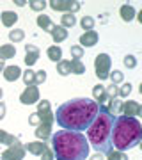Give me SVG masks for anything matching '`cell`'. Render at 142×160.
Returning <instances> with one entry per match:
<instances>
[{
  "instance_id": "obj_1",
  "label": "cell",
  "mask_w": 142,
  "mask_h": 160,
  "mask_svg": "<svg viewBox=\"0 0 142 160\" xmlns=\"http://www.w3.org/2000/svg\"><path fill=\"white\" fill-rule=\"evenodd\" d=\"M98 110H100V105L94 100L73 98L57 109V112L53 114V121H57V125L62 130L84 132L94 121Z\"/></svg>"
},
{
  "instance_id": "obj_2",
  "label": "cell",
  "mask_w": 142,
  "mask_h": 160,
  "mask_svg": "<svg viewBox=\"0 0 142 160\" xmlns=\"http://www.w3.org/2000/svg\"><path fill=\"white\" fill-rule=\"evenodd\" d=\"M89 148L82 132L59 130L51 133V151L57 160H85L89 157Z\"/></svg>"
},
{
  "instance_id": "obj_3",
  "label": "cell",
  "mask_w": 142,
  "mask_h": 160,
  "mask_svg": "<svg viewBox=\"0 0 142 160\" xmlns=\"http://www.w3.org/2000/svg\"><path fill=\"white\" fill-rule=\"evenodd\" d=\"M142 139V125L137 118L117 116L114 118L110 130V146L115 151H128L139 146Z\"/></svg>"
},
{
  "instance_id": "obj_4",
  "label": "cell",
  "mask_w": 142,
  "mask_h": 160,
  "mask_svg": "<svg viewBox=\"0 0 142 160\" xmlns=\"http://www.w3.org/2000/svg\"><path fill=\"white\" fill-rule=\"evenodd\" d=\"M114 116L107 110L105 105H100L96 118L87 128V142L94 148L96 153H108L110 146V130H112Z\"/></svg>"
},
{
  "instance_id": "obj_5",
  "label": "cell",
  "mask_w": 142,
  "mask_h": 160,
  "mask_svg": "<svg viewBox=\"0 0 142 160\" xmlns=\"http://www.w3.org/2000/svg\"><path fill=\"white\" fill-rule=\"evenodd\" d=\"M110 66H112V61H110V55L108 53H100L94 59V71H96V77L100 80L108 78V73H110Z\"/></svg>"
},
{
  "instance_id": "obj_6",
  "label": "cell",
  "mask_w": 142,
  "mask_h": 160,
  "mask_svg": "<svg viewBox=\"0 0 142 160\" xmlns=\"http://www.w3.org/2000/svg\"><path fill=\"white\" fill-rule=\"evenodd\" d=\"M48 6H50L53 11H64V12L75 14L76 11H80L82 4L76 2V0H51V2H48Z\"/></svg>"
},
{
  "instance_id": "obj_7",
  "label": "cell",
  "mask_w": 142,
  "mask_h": 160,
  "mask_svg": "<svg viewBox=\"0 0 142 160\" xmlns=\"http://www.w3.org/2000/svg\"><path fill=\"white\" fill-rule=\"evenodd\" d=\"M23 157H25V148H23V144H20V141L12 142L2 153V160H23Z\"/></svg>"
},
{
  "instance_id": "obj_8",
  "label": "cell",
  "mask_w": 142,
  "mask_h": 160,
  "mask_svg": "<svg viewBox=\"0 0 142 160\" xmlns=\"http://www.w3.org/2000/svg\"><path fill=\"white\" fill-rule=\"evenodd\" d=\"M119 112H121V116H126V118H137V116L142 114V107H140V103L139 102L130 100V102L121 103Z\"/></svg>"
},
{
  "instance_id": "obj_9",
  "label": "cell",
  "mask_w": 142,
  "mask_h": 160,
  "mask_svg": "<svg viewBox=\"0 0 142 160\" xmlns=\"http://www.w3.org/2000/svg\"><path fill=\"white\" fill-rule=\"evenodd\" d=\"M37 100H39V89H37V86H28L20 94V102L23 105H34V103H37Z\"/></svg>"
},
{
  "instance_id": "obj_10",
  "label": "cell",
  "mask_w": 142,
  "mask_h": 160,
  "mask_svg": "<svg viewBox=\"0 0 142 160\" xmlns=\"http://www.w3.org/2000/svg\"><path fill=\"white\" fill-rule=\"evenodd\" d=\"M39 55H41V52H39V48L36 45H27L25 46V64H27L28 68L30 66H34L37 61H39Z\"/></svg>"
},
{
  "instance_id": "obj_11",
  "label": "cell",
  "mask_w": 142,
  "mask_h": 160,
  "mask_svg": "<svg viewBox=\"0 0 142 160\" xmlns=\"http://www.w3.org/2000/svg\"><path fill=\"white\" fill-rule=\"evenodd\" d=\"M98 39H100V36H98V32H94V30H87V32H84V34L80 36V46L82 48H91V46H96Z\"/></svg>"
},
{
  "instance_id": "obj_12",
  "label": "cell",
  "mask_w": 142,
  "mask_h": 160,
  "mask_svg": "<svg viewBox=\"0 0 142 160\" xmlns=\"http://www.w3.org/2000/svg\"><path fill=\"white\" fill-rule=\"evenodd\" d=\"M2 75H4V78H6L7 82H16V80L22 77V69L18 68L16 64H14V66H6L4 71H2Z\"/></svg>"
},
{
  "instance_id": "obj_13",
  "label": "cell",
  "mask_w": 142,
  "mask_h": 160,
  "mask_svg": "<svg viewBox=\"0 0 142 160\" xmlns=\"http://www.w3.org/2000/svg\"><path fill=\"white\" fill-rule=\"evenodd\" d=\"M36 137L45 142L46 139L51 137V123H41L39 126H36Z\"/></svg>"
},
{
  "instance_id": "obj_14",
  "label": "cell",
  "mask_w": 142,
  "mask_h": 160,
  "mask_svg": "<svg viewBox=\"0 0 142 160\" xmlns=\"http://www.w3.org/2000/svg\"><path fill=\"white\" fill-rule=\"evenodd\" d=\"M92 96H94V102H96L98 105H105V103H108L107 91H105V87L100 86V84L92 87Z\"/></svg>"
},
{
  "instance_id": "obj_15",
  "label": "cell",
  "mask_w": 142,
  "mask_h": 160,
  "mask_svg": "<svg viewBox=\"0 0 142 160\" xmlns=\"http://www.w3.org/2000/svg\"><path fill=\"white\" fill-rule=\"evenodd\" d=\"M23 148H25V151H28L30 155H41L46 148H48V146H46V144L43 142V141H34V142L25 144Z\"/></svg>"
},
{
  "instance_id": "obj_16",
  "label": "cell",
  "mask_w": 142,
  "mask_h": 160,
  "mask_svg": "<svg viewBox=\"0 0 142 160\" xmlns=\"http://www.w3.org/2000/svg\"><path fill=\"white\" fill-rule=\"evenodd\" d=\"M50 34H51V38H53V43H55V45H59V43H62V41L68 39V30L62 29L61 25H55V27L51 29Z\"/></svg>"
},
{
  "instance_id": "obj_17",
  "label": "cell",
  "mask_w": 142,
  "mask_h": 160,
  "mask_svg": "<svg viewBox=\"0 0 142 160\" xmlns=\"http://www.w3.org/2000/svg\"><path fill=\"white\" fill-rule=\"evenodd\" d=\"M0 18H2V25L7 27V29H11L12 25L18 22V14L14 11H4Z\"/></svg>"
},
{
  "instance_id": "obj_18",
  "label": "cell",
  "mask_w": 142,
  "mask_h": 160,
  "mask_svg": "<svg viewBox=\"0 0 142 160\" xmlns=\"http://www.w3.org/2000/svg\"><path fill=\"white\" fill-rule=\"evenodd\" d=\"M37 27L43 29L45 32H51V29L55 27V23L51 22L50 16H46V14H39V16H37Z\"/></svg>"
},
{
  "instance_id": "obj_19",
  "label": "cell",
  "mask_w": 142,
  "mask_h": 160,
  "mask_svg": "<svg viewBox=\"0 0 142 160\" xmlns=\"http://www.w3.org/2000/svg\"><path fill=\"white\" fill-rule=\"evenodd\" d=\"M119 14H121V18H123V22H131V20L135 18L137 11H135V7H133V6H128V4H125V6H121Z\"/></svg>"
},
{
  "instance_id": "obj_20",
  "label": "cell",
  "mask_w": 142,
  "mask_h": 160,
  "mask_svg": "<svg viewBox=\"0 0 142 160\" xmlns=\"http://www.w3.org/2000/svg\"><path fill=\"white\" fill-rule=\"evenodd\" d=\"M16 55V48L12 45H2L0 46V59L2 61H9Z\"/></svg>"
},
{
  "instance_id": "obj_21",
  "label": "cell",
  "mask_w": 142,
  "mask_h": 160,
  "mask_svg": "<svg viewBox=\"0 0 142 160\" xmlns=\"http://www.w3.org/2000/svg\"><path fill=\"white\" fill-rule=\"evenodd\" d=\"M46 55H48V59L50 61H53V62H57V61H62V48L61 46H50L48 50H46Z\"/></svg>"
},
{
  "instance_id": "obj_22",
  "label": "cell",
  "mask_w": 142,
  "mask_h": 160,
  "mask_svg": "<svg viewBox=\"0 0 142 160\" xmlns=\"http://www.w3.org/2000/svg\"><path fill=\"white\" fill-rule=\"evenodd\" d=\"M75 25H76V18H75V14H71V12H64V16L61 18V27L68 30L69 27H75Z\"/></svg>"
},
{
  "instance_id": "obj_23",
  "label": "cell",
  "mask_w": 142,
  "mask_h": 160,
  "mask_svg": "<svg viewBox=\"0 0 142 160\" xmlns=\"http://www.w3.org/2000/svg\"><path fill=\"white\" fill-rule=\"evenodd\" d=\"M57 73L62 75V77L71 75V61H59L57 62Z\"/></svg>"
},
{
  "instance_id": "obj_24",
  "label": "cell",
  "mask_w": 142,
  "mask_h": 160,
  "mask_svg": "<svg viewBox=\"0 0 142 160\" xmlns=\"http://www.w3.org/2000/svg\"><path fill=\"white\" fill-rule=\"evenodd\" d=\"M18 139L11 133H7L6 130H0V146H11L12 142H16Z\"/></svg>"
},
{
  "instance_id": "obj_25",
  "label": "cell",
  "mask_w": 142,
  "mask_h": 160,
  "mask_svg": "<svg viewBox=\"0 0 142 160\" xmlns=\"http://www.w3.org/2000/svg\"><path fill=\"white\" fill-rule=\"evenodd\" d=\"M121 103L123 102H119V100H117V98H114V100H108V107H107V110L108 112H110V114L114 116V118H115V116H119V109H121Z\"/></svg>"
},
{
  "instance_id": "obj_26",
  "label": "cell",
  "mask_w": 142,
  "mask_h": 160,
  "mask_svg": "<svg viewBox=\"0 0 142 160\" xmlns=\"http://www.w3.org/2000/svg\"><path fill=\"white\" fill-rule=\"evenodd\" d=\"M9 39L12 41V43H20V41L25 39V30L23 29H14L9 32Z\"/></svg>"
},
{
  "instance_id": "obj_27",
  "label": "cell",
  "mask_w": 142,
  "mask_h": 160,
  "mask_svg": "<svg viewBox=\"0 0 142 160\" xmlns=\"http://www.w3.org/2000/svg\"><path fill=\"white\" fill-rule=\"evenodd\" d=\"M94 18L92 16H84L82 20H80V27L84 30H94Z\"/></svg>"
},
{
  "instance_id": "obj_28",
  "label": "cell",
  "mask_w": 142,
  "mask_h": 160,
  "mask_svg": "<svg viewBox=\"0 0 142 160\" xmlns=\"http://www.w3.org/2000/svg\"><path fill=\"white\" fill-rule=\"evenodd\" d=\"M108 78L112 80L114 86H117V84H121V82L125 80V75H123V71H119V69H114V71L108 73Z\"/></svg>"
},
{
  "instance_id": "obj_29",
  "label": "cell",
  "mask_w": 142,
  "mask_h": 160,
  "mask_svg": "<svg viewBox=\"0 0 142 160\" xmlns=\"http://www.w3.org/2000/svg\"><path fill=\"white\" fill-rule=\"evenodd\" d=\"M22 78L23 82H25V86H34V78H36V71H32V69L28 68L25 73H22Z\"/></svg>"
},
{
  "instance_id": "obj_30",
  "label": "cell",
  "mask_w": 142,
  "mask_h": 160,
  "mask_svg": "<svg viewBox=\"0 0 142 160\" xmlns=\"http://www.w3.org/2000/svg\"><path fill=\"white\" fill-rule=\"evenodd\" d=\"M107 160H128L125 151H115V149H110L107 153Z\"/></svg>"
},
{
  "instance_id": "obj_31",
  "label": "cell",
  "mask_w": 142,
  "mask_h": 160,
  "mask_svg": "<svg viewBox=\"0 0 142 160\" xmlns=\"http://www.w3.org/2000/svg\"><path fill=\"white\" fill-rule=\"evenodd\" d=\"M71 73L73 75H84L85 73V66L80 61H71Z\"/></svg>"
},
{
  "instance_id": "obj_32",
  "label": "cell",
  "mask_w": 142,
  "mask_h": 160,
  "mask_svg": "<svg viewBox=\"0 0 142 160\" xmlns=\"http://www.w3.org/2000/svg\"><path fill=\"white\" fill-rule=\"evenodd\" d=\"M69 52H71V57H73V61H80L82 59V55H84V48L80 45H73L71 48H69Z\"/></svg>"
},
{
  "instance_id": "obj_33",
  "label": "cell",
  "mask_w": 142,
  "mask_h": 160,
  "mask_svg": "<svg viewBox=\"0 0 142 160\" xmlns=\"http://www.w3.org/2000/svg\"><path fill=\"white\" fill-rule=\"evenodd\" d=\"M28 6H30L32 11H43V9L48 6V2H45V0H30Z\"/></svg>"
},
{
  "instance_id": "obj_34",
  "label": "cell",
  "mask_w": 142,
  "mask_h": 160,
  "mask_svg": "<svg viewBox=\"0 0 142 160\" xmlns=\"http://www.w3.org/2000/svg\"><path fill=\"white\" fill-rule=\"evenodd\" d=\"M45 82H46V71H45V69H39V71H36L34 86H41V84H45Z\"/></svg>"
},
{
  "instance_id": "obj_35",
  "label": "cell",
  "mask_w": 142,
  "mask_h": 160,
  "mask_svg": "<svg viewBox=\"0 0 142 160\" xmlns=\"http://www.w3.org/2000/svg\"><path fill=\"white\" fill-rule=\"evenodd\" d=\"M105 91H107V98H108V100H114V98H117V94H119V87L112 84L110 87H105Z\"/></svg>"
},
{
  "instance_id": "obj_36",
  "label": "cell",
  "mask_w": 142,
  "mask_h": 160,
  "mask_svg": "<svg viewBox=\"0 0 142 160\" xmlns=\"http://www.w3.org/2000/svg\"><path fill=\"white\" fill-rule=\"evenodd\" d=\"M125 66L128 69H135L137 68V59L135 55H126L125 57Z\"/></svg>"
},
{
  "instance_id": "obj_37",
  "label": "cell",
  "mask_w": 142,
  "mask_h": 160,
  "mask_svg": "<svg viewBox=\"0 0 142 160\" xmlns=\"http://www.w3.org/2000/svg\"><path fill=\"white\" fill-rule=\"evenodd\" d=\"M130 92H131V84L128 82V84H123V87L119 89V94H117V96H121V98H126L128 94H130Z\"/></svg>"
},
{
  "instance_id": "obj_38",
  "label": "cell",
  "mask_w": 142,
  "mask_h": 160,
  "mask_svg": "<svg viewBox=\"0 0 142 160\" xmlns=\"http://www.w3.org/2000/svg\"><path fill=\"white\" fill-rule=\"evenodd\" d=\"M50 110V102L48 100H41L39 103H37V112H48Z\"/></svg>"
},
{
  "instance_id": "obj_39",
  "label": "cell",
  "mask_w": 142,
  "mask_h": 160,
  "mask_svg": "<svg viewBox=\"0 0 142 160\" xmlns=\"http://www.w3.org/2000/svg\"><path fill=\"white\" fill-rule=\"evenodd\" d=\"M28 125H32V126H39L41 125V118H39L37 112H34V114L28 116Z\"/></svg>"
},
{
  "instance_id": "obj_40",
  "label": "cell",
  "mask_w": 142,
  "mask_h": 160,
  "mask_svg": "<svg viewBox=\"0 0 142 160\" xmlns=\"http://www.w3.org/2000/svg\"><path fill=\"white\" fill-rule=\"evenodd\" d=\"M41 160H53V151L46 148L43 153H41Z\"/></svg>"
},
{
  "instance_id": "obj_41",
  "label": "cell",
  "mask_w": 142,
  "mask_h": 160,
  "mask_svg": "<svg viewBox=\"0 0 142 160\" xmlns=\"http://www.w3.org/2000/svg\"><path fill=\"white\" fill-rule=\"evenodd\" d=\"M6 112H7L6 103H2V102H0V119H4V118H6Z\"/></svg>"
},
{
  "instance_id": "obj_42",
  "label": "cell",
  "mask_w": 142,
  "mask_h": 160,
  "mask_svg": "<svg viewBox=\"0 0 142 160\" xmlns=\"http://www.w3.org/2000/svg\"><path fill=\"white\" fill-rule=\"evenodd\" d=\"M91 160H105V158H103V153H96L91 157Z\"/></svg>"
},
{
  "instance_id": "obj_43",
  "label": "cell",
  "mask_w": 142,
  "mask_h": 160,
  "mask_svg": "<svg viewBox=\"0 0 142 160\" xmlns=\"http://www.w3.org/2000/svg\"><path fill=\"white\" fill-rule=\"evenodd\" d=\"M14 4H16L18 7H23L25 4H28V2H27V0H14Z\"/></svg>"
},
{
  "instance_id": "obj_44",
  "label": "cell",
  "mask_w": 142,
  "mask_h": 160,
  "mask_svg": "<svg viewBox=\"0 0 142 160\" xmlns=\"http://www.w3.org/2000/svg\"><path fill=\"white\" fill-rule=\"evenodd\" d=\"M4 68H6V61H2V59H0V73L4 71Z\"/></svg>"
},
{
  "instance_id": "obj_45",
  "label": "cell",
  "mask_w": 142,
  "mask_h": 160,
  "mask_svg": "<svg viewBox=\"0 0 142 160\" xmlns=\"http://www.w3.org/2000/svg\"><path fill=\"white\" fill-rule=\"evenodd\" d=\"M2 96H4V89L0 87V100H2Z\"/></svg>"
}]
</instances>
